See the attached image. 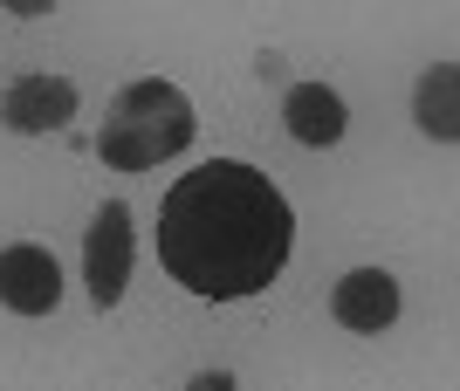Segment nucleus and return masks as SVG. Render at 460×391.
Wrapping results in <instances>:
<instances>
[{"mask_svg": "<svg viewBox=\"0 0 460 391\" xmlns=\"http://www.w3.org/2000/svg\"><path fill=\"white\" fill-rule=\"evenodd\" d=\"M76 117V83L69 76H21L0 90V124L21 137H41V131H62Z\"/></svg>", "mask_w": 460, "mask_h": 391, "instance_id": "nucleus-5", "label": "nucleus"}, {"mask_svg": "<svg viewBox=\"0 0 460 391\" xmlns=\"http://www.w3.org/2000/svg\"><path fill=\"white\" fill-rule=\"evenodd\" d=\"M454 83H460V69H454V62H433V69L420 76V131H426V137H440V144H454V137H460Z\"/></svg>", "mask_w": 460, "mask_h": 391, "instance_id": "nucleus-8", "label": "nucleus"}, {"mask_svg": "<svg viewBox=\"0 0 460 391\" xmlns=\"http://www.w3.org/2000/svg\"><path fill=\"white\" fill-rule=\"evenodd\" d=\"M330 316L358 336L392 330V323H399V282L385 268H350L344 282H337V295H330Z\"/></svg>", "mask_w": 460, "mask_h": 391, "instance_id": "nucleus-6", "label": "nucleus"}, {"mask_svg": "<svg viewBox=\"0 0 460 391\" xmlns=\"http://www.w3.org/2000/svg\"><path fill=\"white\" fill-rule=\"evenodd\" d=\"M0 302L14 316H49L62 302V268L49 248L35 240H14V248H0Z\"/></svg>", "mask_w": 460, "mask_h": 391, "instance_id": "nucleus-4", "label": "nucleus"}, {"mask_svg": "<svg viewBox=\"0 0 460 391\" xmlns=\"http://www.w3.org/2000/svg\"><path fill=\"white\" fill-rule=\"evenodd\" d=\"M296 213L282 186L248 158H213L186 172L158 206V261L199 302L261 295L288 268Z\"/></svg>", "mask_w": 460, "mask_h": 391, "instance_id": "nucleus-1", "label": "nucleus"}, {"mask_svg": "<svg viewBox=\"0 0 460 391\" xmlns=\"http://www.w3.org/2000/svg\"><path fill=\"white\" fill-rule=\"evenodd\" d=\"M131 261H137V227H131V206L124 199H103L83 234V282H90V302L96 309H117L124 289H131Z\"/></svg>", "mask_w": 460, "mask_h": 391, "instance_id": "nucleus-3", "label": "nucleus"}, {"mask_svg": "<svg viewBox=\"0 0 460 391\" xmlns=\"http://www.w3.org/2000/svg\"><path fill=\"white\" fill-rule=\"evenodd\" d=\"M282 124H288V137L296 144H309V152H323V144H337L344 137V97L330 90V83H296L282 97Z\"/></svg>", "mask_w": 460, "mask_h": 391, "instance_id": "nucleus-7", "label": "nucleus"}, {"mask_svg": "<svg viewBox=\"0 0 460 391\" xmlns=\"http://www.w3.org/2000/svg\"><path fill=\"white\" fill-rule=\"evenodd\" d=\"M0 7H7V14H21V21H35V14H49L56 0H0Z\"/></svg>", "mask_w": 460, "mask_h": 391, "instance_id": "nucleus-9", "label": "nucleus"}, {"mask_svg": "<svg viewBox=\"0 0 460 391\" xmlns=\"http://www.w3.org/2000/svg\"><path fill=\"white\" fill-rule=\"evenodd\" d=\"M199 131L192 117V97L165 76H145L131 90H117V103L103 110V131H96V158L111 172H158L165 158H179Z\"/></svg>", "mask_w": 460, "mask_h": 391, "instance_id": "nucleus-2", "label": "nucleus"}]
</instances>
